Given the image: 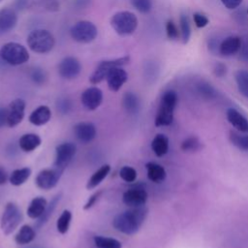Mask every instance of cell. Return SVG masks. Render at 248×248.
<instances>
[{"label": "cell", "mask_w": 248, "mask_h": 248, "mask_svg": "<svg viewBox=\"0 0 248 248\" xmlns=\"http://www.w3.org/2000/svg\"><path fill=\"white\" fill-rule=\"evenodd\" d=\"M147 212L148 210L144 206L130 207V209L117 214L113 218L112 226L122 233L134 234L140 229L147 216Z\"/></svg>", "instance_id": "6da1fadb"}, {"label": "cell", "mask_w": 248, "mask_h": 248, "mask_svg": "<svg viewBox=\"0 0 248 248\" xmlns=\"http://www.w3.org/2000/svg\"><path fill=\"white\" fill-rule=\"evenodd\" d=\"M178 102L177 93L173 90L164 92L161 97L158 110L155 116V126H169L173 121L174 109Z\"/></svg>", "instance_id": "7a4b0ae2"}, {"label": "cell", "mask_w": 248, "mask_h": 248, "mask_svg": "<svg viewBox=\"0 0 248 248\" xmlns=\"http://www.w3.org/2000/svg\"><path fill=\"white\" fill-rule=\"evenodd\" d=\"M26 43L33 52L44 54L52 50L55 45V39L48 30L35 29L28 34Z\"/></svg>", "instance_id": "3957f363"}, {"label": "cell", "mask_w": 248, "mask_h": 248, "mask_svg": "<svg viewBox=\"0 0 248 248\" xmlns=\"http://www.w3.org/2000/svg\"><path fill=\"white\" fill-rule=\"evenodd\" d=\"M0 58L11 66H19L28 62L30 55L27 48L21 44L9 42L1 46Z\"/></svg>", "instance_id": "277c9868"}, {"label": "cell", "mask_w": 248, "mask_h": 248, "mask_svg": "<svg viewBox=\"0 0 248 248\" xmlns=\"http://www.w3.org/2000/svg\"><path fill=\"white\" fill-rule=\"evenodd\" d=\"M138 24L137 16L129 11L117 12L110 18L111 27L120 36L133 34L137 30Z\"/></svg>", "instance_id": "5b68a950"}, {"label": "cell", "mask_w": 248, "mask_h": 248, "mask_svg": "<svg viewBox=\"0 0 248 248\" xmlns=\"http://www.w3.org/2000/svg\"><path fill=\"white\" fill-rule=\"evenodd\" d=\"M22 213L15 202H8L0 220V228L5 235L11 234L21 223Z\"/></svg>", "instance_id": "8992f818"}, {"label": "cell", "mask_w": 248, "mask_h": 248, "mask_svg": "<svg viewBox=\"0 0 248 248\" xmlns=\"http://www.w3.org/2000/svg\"><path fill=\"white\" fill-rule=\"evenodd\" d=\"M72 39L80 44H89L98 36V28L89 20H79L70 29Z\"/></svg>", "instance_id": "52a82bcc"}, {"label": "cell", "mask_w": 248, "mask_h": 248, "mask_svg": "<svg viewBox=\"0 0 248 248\" xmlns=\"http://www.w3.org/2000/svg\"><path fill=\"white\" fill-rule=\"evenodd\" d=\"M130 62V56H122L115 59L110 60H104L100 62L95 69V71L92 73V75L89 77V81L92 84H98L104 79H106L108 73L114 67H122Z\"/></svg>", "instance_id": "ba28073f"}, {"label": "cell", "mask_w": 248, "mask_h": 248, "mask_svg": "<svg viewBox=\"0 0 248 248\" xmlns=\"http://www.w3.org/2000/svg\"><path fill=\"white\" fill-rule=\"evenodd\" d=\"M77 152V145L74 142H63L55 148L54 168L64 171L68 165L73 160Z\"/></svg>", "instance_id": "9c48e42d"}, {"label": "cell", "mask_w": 248, "mask_h": 248, "mask_svg": "<svg viewBox=\"0 0 248 248\" xmlns=\"http://www.w3.org/2000/svg\"><path fill=\"white\" fill-rule=\"evenodd\" d=\"M58 74L65 79L76 78L81 72V64L79 60L74 56L64 57L58 64Z\"/></svg>", "instance_id": "30bf717a"}, {"label": "cell", "mask_w": 248, "mask_h": 248, "mask_svg": "<svg viewBox=\"0 0 248 248\" xmlns=\"http://www.w3.org/2000/svg\"><path fill=\"white\" fill-rule=\"evenodd\" d=\"M62 173L63 171L56 168L43 170L36 176V185L42 190H50L57 185Z\"/></svg>", "instance_id": "8fae6325"}, {"label": "cell", "mask_w": 248, "mask_h": 248, "mask_svg": "<svg viewBox=\"0 0 248 248\" xmlns=\"http://www.w3.org/2000/svg\"><path fill=\"white\" fill-rule=\"evenodd\" d=\"M25 107L26 103L21 98H16L10 103L7 108V125L9 127H16L22 121L25 114Z\"/></svg>", "instance_id": "7c38bea8"}, {"label": "cell", "mask_w": 248, "mask_h": 248, "mask_svg": "<svg viewBox=\"0 0 248 248\" xmlns=\"http://www.w3.org/2000/svg\"><path fill=\"white\" fill-rule=\"evenodd\" d=\"M147 198V192L143 187H134L124 192L122 201L129 207H140L145 204Z\"/></svg>", "instance_id": "4fadbf2b"}, {"label": "cell", "mask_w": 248, "mask_h": 248, "mask_svg": "<svg viewBox=\"0 0 248 248\" xmlns=\"http://www.w3.org/2000/svg\"><path fill=\"white\" fill-rule=\"evenodd\" d=\"M80 101L87 110H95L103 102V92L96 86L86 88L80 96Z\"/></svg>", "instance_id": "5bb4252c"}, {"label": "cell", "mask_w": 248, "mask_h": 248, "mask_svg": "<svg viewBox=\"0 0 248 248\" xmlns=\"http://www.w3.org/2000/svg\"><path fill=\"white\" fill-rule=\"evenodd\" d=\"M106 80L109 90L117 92L128 80V74L122 67H114L108 73Z\"/></svg>", "instance_id": "9a60e30c"}, {"label": "cell", "mask_w": 248, "mask_h": 248, "mask_svg": "<svg viewBox=\"0 0 248 248\" xmlns=\"http://www.w3.org/2000/svg\"><path fill=\"white\" fill-rule=\"evenodd\" d=\"M74 132L77 139L82 143H88L92 141L96 135V127L91 122H79L74 127Z\"/></svg>", "instance_id": "2e32d148"}, {"label": "cell", "mask_w": 248, "mask_h": 248, "mask_svg": "<svg viewBox=\"0 0 248 248\" xmlns=\"http://www.w3.org/2000/svg\"><path fill=\"white\" fill-rule=\"evenodd\" d=\"M17 23V15L11 8L0 9V35L13 30Z\"/></svg>", "instance_id": "e0dca14e"}, {"label": "cell", "mask_w": 248, "mask_h": 248, "mask_svg": "<svg viewBox=\"0 0 248 248\" xmlns=\"http://www.w3.org/2000/svg\"><path fill=\"white\" fill-rule=\"evenodd\" d=\"M226 116L229 123L238 132L248 133V119L243 114H241L237 109L232 108H228Z\"/></svg>", "instance_id": "ac0fdd59"}, {"label": "cell", "mask_w": 248, "mask_h": 248, "mask_svg": "<svg viewBox=\"0 0 248 248\" xmlns=\"http://www.w3.org/2000/svg\"><path fill=\"white\" fill-rule=\"evenodd\" d=\"M241 39L237 36H229L219 46V52L224 56H232L237 53L241 47Z\"/></svg>", "instance_id": "d6986e66"}, {"label": "cell", "mask_w": 248, "mask_h": 248, "mask_svg": "<svg viewBox=\"0 0 248 248\" xmlns=\"http://www.w3.org/2000/svg\"><path fill=\"white\" fill-rule=\"evenodd\" d=\"M51 117V110L47 106H40L35 108L29 115V121L35 126H43L46 124Z\"/></svg>", "instance_id": "ffe728a7"}, {"label": "cell", "mask_w": 248, "mask_h": 248, "mask_svg": "<svg viewBox=\"0 0 248 248\" xmlns=\"http://www.w3.org/2000/svg\"><path fill=\"white\" fill-rule=\"evenodd\" d=\"M42 142L41 138L37 134L28 133L20 137L18 140L19 147L24 152H32L37 149Z\"/></svg>", "instance_id": "44dd1931"}, {"label": "cell", "mask_w": 248, "mask_h": 248, "mask_svg": "<svg viewBox=\"0 0 248 248\" xmlns=\"http://www.w3.org/2000/svg\"><path fill=\"white\" fill-rule=\"evenodd\" d=\"M46 205L47 202L44 197L34 198L27 208L28 217L31 219H39L45 212Z\"/></svg>", "instance_id": "7402d4cb"}, {"label": "cell", "mask_w": 248, "mask_h": 248, "mask_svg": "<svg viewBox=\"0 0 248 248\" xmlns=\"http://www.w3.org/2000/svg\"><path fill=\"white\" fill-rule=\"evenodd\" d=\"M146 171H147V177L150 181L154 183H160L165 180L167 176L166 170L161 165L154 163V162H148L145 165Z\"/></svg>", "instance_id": "603a6c76"}, {"label": "cell", "mask_w": 248, "mask_h": 248, "mask_svg": "<svg viewBox=\"0 0 248 248\" xmlns=\"http://www.w3.org/2000/svg\"><path fill=\"white\" fill-rule=\"evenodd\" d=\"M151 148L156 156L162 157L169 151V139L164 134H157L151 141Z\"/></svg>", "instance_id": "cb8c5ba5"}, {"label": "cell", "mask_w": 248, "mask_h": 248, "mask_svg": "<svg viewBox=\"0 0 248 248\" xmlns=\"http://www.w3.org/2000/svg\"><path fill=\"white\" fill-rule=\"evenodd\" d=\"M110 171V166L108 164H105L103 166H101L88 179L87 183H86V189L87 190H92L94 188H96L108 174V172Z\"/></svg>", "instance_id": "d4e9b609"}, {"label": "cell", "mask_w": 248, "mask_h": 248, "mask_svg": "<svg viewBox=\"0 0 248 248\" xmlns=\"http://www.w3.org/2000/svg\"><path fill=\"white\" fill-rule=\"evenodd\" d=\"M36 236L35 230L29 225H23L15 236V241L18 245H25L34 240Z\"/></svg>", "instance_id": "484cf974"}, {"label": "cell", "mask_w": 248, "mask_h": 248, "mask_svg": "<svg viewBox=\"0 0 248 248\" xmlns=\"http://www.w3.org/2000/svg\"><path fill=\"white\" fill-rule=\"evenodd\" d=\"M229 140L231 143L242 151H248V134L236 131H230Z\"/></svg>", "instance_id": "4316f807"}, {"label": "cell", "mask_w": 248, "mask_h": 248, "mask_svg": "<svg viewBox=\"0 0 248 248\" xmlns=\"http://www.w3.org/2000/svg\"><path fill=\"white\" fill-rule=\"evenodd\" d=\"M31 170L29 168H21L16 169L12 171L9 175V182L14 186H20L22 185L30 176Z\"/></svg>", "instance_id": "83f0119b"}, {"label": "cell", "mask_w": 248, "mask_h": 248, "mask_svg": "<svg viewBox=\"0 0 248 248\" xmlns=\"http://www.w3.org/2000/svg\"><path fill=\"white\" fill-rule=\"evenodd\" d=\"M234 78L240 94L245 98H248V71L246 70L236 71L234 73Z\"/></svg>", "instance_id": "f1b7e54d"}, {"label": "cell", "mask_w": 248, "mask_h": 248, "mask_svg": "<svg viewBox=\"0 0 248 248\" xmlns=\"http://www.w3.org/2000/svg\"><path fill=\"white\" fill-rule=\"evenodd\" d=\"M123 106L127 112L137 113L140 108V100L135 93L127 92L123 97Z\"/></svg>", "instance_id": "f546056e"}, {"label": "cell", "mask_w": 248, "mask_h": 248, "mask_svg": "<svg viewBox=\"0 0 248 248\" xmlns=\"http://www.w3.org/2000/svg\"><path fill=\"white\" fill-rule=\"evenodd\" d=\"M60 198H61V193L57 194L51 201L50 202L46 205V208L45 210V212L43 213V215L38 219L37 221V224H36V228L37 229H40L42 226H44L46 224V222L48 220V218L51 216L54 208L56 207L57 203L59 202L60 201Z\"/></svg>", "instance_id": "4dcf8cb0"}, {"label": "cell", "mask_w": 248, "mask_h": 248, "mask_svg": "<svg viewBox=\"0 0 248 248\" xmlns=\"http://www.w3.org/2000/svg\"><path fill=\"white\" fill-rule=\"evenodd\" d=\"M93 240L97 248H122L121 242L112 237L96 235L94 236Z\"/></svg>", "instance_id": "1f68e13d"}, {"label": "cell", "mask_w": 248, "mask_h": 248, "mask_svg": "<svg viewBox=\"0 0 248 248\" xmlns=\"http://www.w3.org/2000/svg\"><path fill=\"white\" fill-rule=\"evenodd\" d=\"M72 221V212L68 209H65L56 222L57 232L61 234H65L70 228V224Z\"/></svg>", "instance_id": "d6a6232c"}, {"label": "cell", "mask_w": 248, "mask_h": 248, "mask_svg": "<svg viewBox=\"0 0 248 248\" xmlns=\"http://www.w3.org/2000/svg\"><path fill=\"white\" fill-rule=\"evenodd\" d=\"M179 25H180V37L183 44H187L191 37V25L188 16L181 15L179 17Z\"/></svg>", "instance_id": "836d02e7"}, {"label": "cell", "mask_w": 248, "mask_h": 248, "mask_svg": "<svg viewBox=\"0 0 248 248\" xmlns=\"http://www.w3.org/2000/svg\"><path fill=\"white\" fill-rule=\"evenodd\" d=\"M180 148L184 152H195L202 148V142L200 141L199 138L192 136V137L185 139L181 142Z\"/></svg>", "instance_id": "e575fe53"}, {"label": "cell", "mask_w": 248, "mask_h": 248, "mask_svg": "<svg viewBox=\"0 0 248 248\" xmlns=\"http://www.w3.org/2000/svg\"><path fill=\"white\" fill-rule=\"evenodd\" d=\"M119 176L125 182H134L137 179V170L130 166H124L119 170Z\"/></svg>", "instance_id": "d590c367"}, {"label": "cell", "mask_w": 248, "mask_h": 248, "mask_svg": "<svg viewBox=\"0 0 248 248\" xmlns=\"http://www.w3.org/2000/svg\"><path fill=\"white\" fill-rule=\"evenodd\" d=\"M132 6L141 14H148L152 9V0H130Z\"/></svg>", "instance_id": "8d00e7d4"}, {"label": "cell", "mask_w": 248, "mask_h": 248, "mask_svg": "<svg viewBox=\"0 0 248 248\" xmlns=\"http://www.w3.org/2000/svg\"><path fill=\"white\" fill-rule=\"evenodd\" d=\"M30 78L34 83L41 85L46 81V72L44 71V69H42L40 67H35L30 72Z\"/></svg>", "instance_id": "74e56055"}, {"label": "cell", "mask_w": 248, "mask_h": 248, "mask_svg": "<svg viewBox=\"0 0 248 248\" xmlns=\"http://www.w3.org/2000/svg\"><path fill=\"white\" fill-rule=\"evenodd\" d=\"M198 90L201 93V95H202L204 98H207V99H211L216 96L215 89L207 82L200 83L198 86Z\"/></svg>", "instance_id": "f35d334b"}, {"label": "cell", "mask_w": 248, "mask_h": 248, "mask_svg": "<svg viewBox=\"0 0 248 248\" xmlns=\"http://www.w3.org/2000/svg\"><path fill=\"white\" fill-rule=\"evenodd\" d=\"M166 33L170 40H177L180 36V32L172 20H168L166 23Z\"/></svg>", "instance_id": "ab89813d"}, {"label": "cell", "mask_w": 248, "mask_h": 248, "mask_svg": "<svg viewBox=\"0 0 248 248\" xmlns=\"http://www.w3.org/2000/svg\"><path fill=\"white\" fill-rule=\"evenodd\" d=\"M193 19H194V22H195V25L198 27V28H202L204 26H206L209 22V19L207 18L206 16L201 14V13H195L193 15Z\"/></svg>", "instance_id": "60d3db41"}, {"label": "cell", "mask_w": 248, "mask_h": 248, "mask_svg": "<svg viewBox=\"0 0 248 248\" xmlns=\"http://www.w3.org/2000/svg\"><path fill=\"white\" fill-rule=\"evenodd\" d=\"M101 194H102V191H98V192H95L93 195H91L90 198L88 199V201L85 202V204L83 206V209L84 210L90 209L96 203V202L99 200Z\"/></svg>", "instance_id": "b9f144b4"}, {"label": "cell", "mask_w": 248, "mask_h": 248, "mask_svg": "<svg viewBox=\"0 0 248 248\" xmlns=\"http://www.w3.org/2000/svg\"><path fill=\"white\" fill-rule=\"evenodd\" d=\"M214 75L218 78H223L227 74V67L223 63H217L213 69Z\"/></svg>", "instance_id": "7bdbcfd3"}, {"label": "cell", "mask_w": 248, "mask_h": 248, "mask_svg": "<svg viewBox=\"0 0 248 248\" xmlns=\"http://www.w3.org/2000/svg\"><path fill=\"white\" fill-rule=\"evenodd\" d=\"M57 108L63 113H67L71 109V102L68 99H61L57 103Z\"/></svg>", "instance_id": "ee69618b"}, {"label": "cell", "mask_w": 248, "mask_h": 248, "mask_svg": "<svg viewBox=\"0 0 248 248\" xmlns=\"http://www.w3.org/2000/svg\"><path fill=\"white\" fill-rule=\"evenodd\" d=\"M239 59L242 61H248V41L241 45L239 49Z\"/></svg>", "instance_id": "f6af8a7d"}, {"label": "cell", "mask_w": 248, "mask_h": 248, "mask_svg": "<svg viewBox=\"0 0 248 248\" xmlns=\"http://www.w3.org/2000/svg\"><path fill=\"white\" fill-rule=\"evenodd\" d=\"M221 2L226 8L230 10H233L241 4L242 0H221Z\"/></svg>", "instance_id": "bcb514c9"}, {"label": "cell", "mask_w": 248, "mask_h": 248, "mask_svg": "<svg viewBox=\"0 0 248 248\" xmlns=\"http://www.w3.org/2000/svg\"><path fill=\"white\" fill-rule=\"evenodd\" d=\"M7 108H0V128L7 124Z\"/></svg>", "instance_id": "7dc6e473"}, {"label": "cell", "mask_w": 248, "mask_h": 248, "mask_svg": "<svg viewBox=\"0 0 248 248\" xmlns=\"http://www.w3.org/2000/svg\"><path fill=\"white\" fill-rule=\"evenodd\" d=\"M90 1L91 0H74V5L78 9H84L88 6V4H90Z\"/></svg>", "instance_id": "c3c4849f"}, {"label": "cell", "mask_w": 248, "mask_h": 248, "mask_svg": "<svg viewBox=\"0 0 248 248\" xmlns=\"http://www.w3.org/2000/svg\"><path fill=\"white\" fill-rule=\"evenodd\" d=\"M9 180V174L7 173L6 170L0 167V185H3Z\"/></svg>", "instance_id": "681fc988"}, {"label": "cell", "mask_w": 248, "mask_h": 248, "mask_svg": "<svg viewBox=\"0 0 248 248\" xmlns=\"http://www.w3.org/2000/svg\"><path fill=\"white\" fill-rule=\"evenodd\" d=\"M27 2H28V0H17V1H16V7H17V9H23V8L26 6Z\"/></svg>", "instance_id": "f907efd6"}, {"label": "cell", "mask_w": 248, "mask_h": 248, "mask_svg": "<svg viewBox=\"0 0 248 248\" xmlns=\"http://www.w3.org/2000/svg\"><path fill=\"white\" fill-rule=\"evenodd\" d=\"M2 1H4V0H0V3H1V2H2Z\"/></svg>", "instance_id": "816d5d0a"}, {"label": "cell", "mask_w": 248, "mask_h": 248, "mask_svg": "<svg viewBox=\"0 0 248 248\" xmlns=\"http://www.w3.org/2000/svg\"><path fill=\"white\" fill-rule=\"evenodd\" d=\"M247 14H248V8H247Z\"/></svg>", "instance_id": "f5cc1de1"}, {"label": "cell", "mask_w": 248, "mask_h": 248, "mask_svg": "<svg viewBox=\"0 0 248 248\" xmlns=\"http://www.w3.org/2000/svg\"><path fill=\"white\" fill-rule=\"evenodd\" d=\"M48 1H51V0H48Z\"/></svg>", "instance_id": "db71d44e"}]
</instances>
